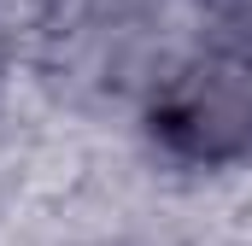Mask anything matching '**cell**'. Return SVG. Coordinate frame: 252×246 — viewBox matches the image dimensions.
<instances>
[{"mask_svg":"<svg viewBox=\"0 0 252 246\" xmlns=\"http://www.w3.org/2000/svg\"><path fill=\"white\" fill-rule=\"evenodd\" d=\"M153 141L188 164H235L252 153V59L199 53L153 100Z\"/></svg>","mask_w":252,"mask_h":246,"instance_id":"6da1fadb","label":"cell"},{"mask_svg":"<svg viewBox=\"0 0 252 246\" xmlns=\"http://www.w3.org/2000/svg\"><path fill=\"white\" fill-rule=\"evenodd\" d=\"M229 24H241V30H252V0H211Z\"/></svg>","mask_w":252,"mask_h":246,"instance_id":"7a4b0ae2","label":"cell"}]
</instances>
